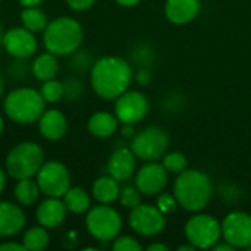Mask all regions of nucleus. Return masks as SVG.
Instances as JSON below:
<instances>
[{
  "label": "nucleus",
  "mask_w": 251,
  "mask_h": 251,
  "mask_svg": "<svg viewBox=\"0 0 251 251\" xmlns=\"http://www.w3.org/2000/svg\"><path fill=\"white\" fill-rule=\"evenodd\" d=\"M26 224L25 212L18 203L0 201V238H10L18 235Z\"/></svg>",
  "instance_id": "obj_15"
},
{
  "label": "nucleus",
  "mask_w": 251,
  "mask_h": 251,
  "mask_svg": "<svg viewBox=\"0 0 251 251\" xmlns=\"http://www.w3.org/2000/svg\"><path fill=\"white\" fill-rule=\"evenodd\" d=\"M128 221L132 231L143 237H154L166 226V215H163L157 206L143 203L131 209Z\"/></svg>",
  "instance_id": "obj_10"
},
{
  "label": "nucleus",
  "mask_w": 251,
  "mask_h": 251,
  "mask_svg": "<svg viewBox=\"0 0 251 251\" xmlns=\"http://www.w3.org/2000/svg\"><path fill=\"white\" fill-rule=\"evenodd\" d=\"M121 134L124 138H134V135L137 134L135 132V128H134V124H122V128H121Z\"/></svg>",
  "instance_id": "obj_38"
},
{
  "label": "nucleus",
  "mask_w": 251,
  "mask_h": 251,
  "mask_svg": "<svg viewBox=\"0 0 251 251\" xmlns=\"http://www.w3.org/2000/svg\"><path fill=\"white\" fill-rule=\"evenodd\" d=\"M162 165L165 166V169L169 174H176L179 175L181 172H184L188 168V160L187 157L179 153V151H172V153H166L163 156V162Z\"/></svg>",
  "instance_id": "obj_28"
},
{
  "label": "nucleus",
  "mask_w": 251,
  "mask_h": 251,
  "mask_svg": "<svg viewBox=\"0 0 251 251\" xmlns=\"http://www.w3.org/2000/svg\"><path fill=\"white\" fill-rule=\"evenodd\" d=\"M112 250L115 251H141L143 247L141 244L134 238V237H129V235H118L115 240H113V244H112Z\"/></svg>",
  "instance_id": "obj_32"
},
{
  "label": "nucleus",
  "mask_w": 251,
  "mask_h": 251,
  "mask_svg": "<svg viewBox=\"0 0 251 251\" xmlns=\"http://www.w3.org/2000/svg\"><path fill=\"white\" fill-rule=\"evenodd\" d=\"M57 72H59L57 56L47 50L44 53L38 54L31 63V74L41 82L56 78Z\"/></svg>",
  "instance_id": "obj_22"
},
{
  "label": "nucleus",
  "mask_w": 251,
  "mask_h": 251,
  "mask_svg": "<svg viewBox=\"0 0 251 251\" xmlns=\"http://www.w3.org/2000/svg\"><path fill=\"white\" fill-rule=\"evenodd\" d=\"M169 135L160 126H147L131 140V150L135 157L144 162H156L166 154Z\"/></svg>",
  "instance_id": "obj_7"
},
{
  "label": "nucleus",
  "mask_w": 251,
  "mask_h": 251,
  "mask_svg": "<svg viewBox=\"0 0 251 251\" xmlns=\"http://www.w3.org/2000/svg\"><path fill=\"white\" fill-rule=\"evenodd\" d=\"M0 251H26L24 247L22 241L21 243H15V241H6L0 244Z\"/></svg>",
  "instance_id": "obj_37"
},
{
  "label": "nucleus",
  "mask_w": 251,
  "mask_h": 251,
  "mask_svg": "<svg viewBox=\"0 0 251 251\" xmlns=\"http://www.w3.org/2000/svg\"><path fill=\"white\" fill-rule=\"evenodd\" d=\"M22 26L32 32H43L49 24L47 13L38 6H25L19 13Z\"/></svg>",
  "instance_id": "obj_25"
},
{
  "label": "nucleus",
  "mask_w": 251,
  "mask_h": 251,
  "mask_svg": "<svg viewBox=\"0 0 251 251\" xmlns=\"http://www.w3.org/2000/svg\"><path fill=\"white\" fill-rule=\"evenodd\" d=\"M250 250H251V247H250Z\"/></svg>",
  "instance_id": "obj_48"
},
{
  "label": "nucleus",
  "mask_w": 251,
  "mask_h": 251,
  "mask_svg": "<svg viewBox=\"0 0 251 251\" xmlns=\"http://www.w3.org/2000/svg\"><path fill=\"white\" fill-rule=\"evenodd\" d=\"M28 71H31V65H26V59H15L12 66H9L10 75L16 79L26 78Z\"/></svg>",
  "instance_id": "obj_34"
},
{
  "label": "nucleus",
  "mask_w": 251,
  "mask_h": 251,
  "mask_svg": "<svg viewBox=\"0 0 251 251\" xmlns=\"http://www.w3.org/2000/svg\"><path fill=\"white\" fill-rule=\"evenodd\" d=\"M3 49L13 59H29L38 49L35 32L25 26H13L4 31Z\"/></svg>",
  "instance_id": "obj_12"
},
{
  "label": "nucleus",
  "mask_w": 251,
  "mask_h": 251,
  "mask_svg": "<svg viewBox=\"0 0 251 251\" xmlns=\"http://www.w3.org/2000/svg\"><path fill=\"white\" fill-rule=\"evenodd\" d=\"M137 157L131 147H119L116 149L107 162V172L110 176L118 179L119 182H125L131 179L135 174Z\"/></svg>",
  "instance_id": "obj_17"
},
{
  "label": "nucleus",
  "mask_w": 251,
  "mask_h": 251,
  "mask_svg": "<svg viewBox=\"0 0 251 251\" xmlns=\"http://www.w3.org/2000/svg\"><path fill=\"white\" fill-rule=\"evenodd\" d=\"M185 237L196 249H213L222 237V226L213 216L199 213L187 222Z\"/></svg>",
  "instance_id": "obj_9"
},
{
  "label": "nucleus",
  "mask_w": 251,
  "mask_h": 251,
  "mask_svg": "<svg viewBox=\"0 0 251 251\" xmlns=\"http://www.w3.org/2000/svg\"><path fill=\"white\" fill-rule=\"evenodd\" d=\"M119 193H121L119 181L110 175H104V176L97 178L93 184V188H91L93 199L100 204L115 203L116 200H119Z\"/></svg>",
  "instance_id": "obj_21"
},
{
  "label": "nucleus",
  "mask_w": 251,
  "mask_h": 251,
  "mask_svg": "<svg viewBox=\"0 0 251 251\" xmlns=\"http://www.w3.org/2000/svg\"><path fill=\"white\" fill-rule=\"evenodd\" d=\"M3 91H4V79H3V75L0 72V99L3 96Z\"/></svg>",
  "instance_id": "obj_45"
},
{
  "label": "nucleus",
  "mask_w": 251,
  "mask_h": 251,
  "mask_svg": "<svg viewBox=\"0 0 251 251\" xmlns=\"http://www.w3.org/2000/svg\"><path fill=\"white\" fill-rule=\"evenodd\" d=\"M84 94V82L79 78L71 76L63 81V99L68 101H75Z\"/></svg>",
  "instance_id": "obj_29"
},
{
  "label": "nucleus",
  "mask_w": 251,
  "mask_h": 251,
  "mask_svg": "<svg viewBox=\"0 0 251 251\" xmlns=\"http://www.w3.org/2000/svg\"><path fill=\"white\" fill-rule=\"evenodd\" d=\"M85 228L97 241L107 243L115 240L122 229V218L110 204H97L90 207L85 216Z\"/></svg>",
  "instance_id": "obj_6"
},
{
  "label": "nucleus",
  "mask_w": 251,
  "mask_h": 251,
  "mask_svg": "<svg viewBox=\"0 0 251 251\" xmlns=\"http://www.w3.org/2000/svg\"><path fill=\"white\" fill-rule=\"evenodd\" d=\"M22 244L28 251H41L47 249L50 244L49 229L41 225L28 228L22 235Z\"/></svg>",
  "instance_id": "obj_26"
},
{
  "label": "nucleus",
  "mask_w": 251,
  "mask_h": 251,
  "mask_svg": "<svg viewBox=\"0 0 251 251\" xmlns=\"http://www.w3.org/2000/svg\"><path fill=\"white\" fill-rule=\"evenodd\" d=\"M3 35H4V29H3L1 22H0V47H3Z\"/></svg>",
  "instance_id": "obj_46"
},
{
  "label": "nucleus",
  "mask_w": 251,
  "mask_h": 251,
  "mask_svg": "<svg viewBox=\"0 0 251 251\" xmlns=\"http://www.w3.org/2000/svg\"><path fill=\"white\" fill-rule=\"evenodd\" d=\"M69 56H71V68L76 72H84L88 68L91 69V66L94 63L88 50H79L78 49L76 51H74Z\"/></svg>",
  "instance_id": "obj_31"
},
{
  "label": "nucleus",
  "mask_w": 251,
  "mask_h": 251,
  "mask_svg": "<svg viewBox=\"0 0 251 251\" xmlns=\"http://www.w3.org/2000/svg\"><path fill=\"white\" fill-rule=\"evenodd\" d=\"M118 4H121V6H124V7H132V6H135V4H138L141 0H115Z\"/></svg>",
  "instance_id": "obj_40"
},
{
  "label": "nucleus",
  "mask_w": 251,
  "mask_h": 251,
  "mask_svg": "<svg viewBox=\"0 0 251 251\" xmlns=\"http://www.w3.org/2000/svg\"><path fill=\"white\" fill-rule=\"evenodd\" d=\"M68 215V209L62 200V197H46L35 210V218L38 225L54 229L60 226Z\"/></svg>",
  "instance_id": "obj_16"
},
{
  "label": "nucleus",
  "mask_w": 251,
  "mask_h": 251,
  "mask_svg": "<svg viewBox=\"0 0 251 251\" xmlns=\"http://www.w3.org/2000/svg\"><path fill=\"white\" fill-rule=\"evenodd\" d=\"M200 7V0H166L165 15L172 24L185 25L197 18Z\"/></svg>",
  "instance_id": "obj_19"
},
{
  "label": "nucleus",
  "mask_w": 251,
  "mask_h": 251,
  "mask_svg": "<svg viewBox=\"0 0 251 251\" xmlns=\"http://www.w3.org/2000/svg\"><path fill=\"white\" fill-rule=\"evenodd\" d=\"M119 201L124 207L126 209H134L138 204H141V193L137 187L132 185H126L124 188H121L119 193Z\"/></svg>",
  "instance_id": "obj_30"
},
{
  "label": "nucleus",
  "mask_w": 251,
  "mask_h": 251,
  "mask_svg": "<svg viewBox=\"0 0 251 251\" xmlns=\"http://www.w3.org/2000/svg\"><path fill=\"white\" fill-rule=\"evenodd\" d=\"M156 206L157 209L163 213V215H169L172 213L179 204H178V200L174 194H169V193H160L157 196V201H156Z\"/></svg>",
  "instance_id": "obj_33"
},
{
  "label": "nucleus",
  "mask_w": 251,
  "mask_h": 251,
  "mask_svg": "<svg viewBox=\"0 0 251 251\" xmlns=\"http://www.w3.org/2000/svg\"><path fill=\"white\" fill-rule=\"evenodd\" d=\"M21 6H40L44 0H18Z\"/></svg>",
  "instance_id": "obj_42"
},
{
  "label": "nucleus",
  "mask_w": 251,
  "mask_h": 251,
  "mask_svg": "<svg viewBox=\"0 0 251 251\" xmlns=\"http://www.w3.org/2000/svg\"><path fill=\"white\" fill-rule=\"evenodd\" d=\"M65 1L72 10L84 12V10H88L90 7H93L97 0H65Z\"/></svg>",
  "instance_id": "obj_35"
},
{
  "label": "nucleus",
  "mask_w": 251,
  "mask_h": 251,
  "mask_svg": "<svg viewBox=\"0 0 251 251\" xmlns=\"http://www.w3.org/2000/svg\"><path fill=\"white\" fill-rule=\"evenodd\" d=\"M213 250L215 251H234L235 250V247H234V246H231L229 243H226V241H225L224 244H219V243H218V244L213 247Z\"/></svg>",
  "instance_id": "obj_39"
},
{
  "label": "nucleus",
  "mask_w": 251,
  "mask_h": 251,
  "mask_svg": "<svg viewBox=\"0 0 251 251\" xmlns=\"http://www.w3.org/2000/svg\"><path fill=\"white\" fill-rule=\"evenodd\" d=\"M168 171L162 163L149 162L135 174V187L143 196H156L168 184Z\"/></svg>",
  "instance_id": "obj_14"
},
{
  "label": "nucleus",
  "mask_w": 251,
  "mask_h": 251,
  "mask_svg": "<svg viewBox=\"0 0 251 251\" xmlns=\"http://www.w3.org/2000/svg\"><path fill=\"white\" fill-rule=\"evenodd\" d=\"M213 187L210 178L197 169H185L174 184V196L187 212L203 210L212 199Z\"/></svg>",
  "instance_id": "obj_2"
},
{
  "label": "nucleus",
  "mask_w": 251,
  "mask_h": 251,
  "mask_svg": "<svg viewBox=\"0 0 251 251\" xmlns=\"http://www.w3.org/2000/svg\"><path fill=\"white\" fill-rule=\"evenodd\" d=\"M131 65L118 56H104L90 69V82L94 93L104 100H116L132 82Z\"/></svg>",
  "instance_id": "obj_1"
},
{
  "label": "nucleus",
  "mask_w": 251,
  "mask_h": 251,
  "mask_svg": "<svg viewBox=\"0 0 251 251\" xmlns=\"http://www.w3.org/2000/svg\"><path fill=\"white\" fill-rule=\"evenodd\" d=\"M119 124L121 122L116 115H112L109 112H96L88 118L87 129L93 137L104 140L112 137L118 131Z\"/></svg>",
  "instance_id": "obj_20"
},
{
  "label": "nucleus",
  "mask_w": 251,
  "mask_h": 251,
  "mask_svg": "<svg viewBox=\"0 0 251 251\" xmlns=\"http://www.w3.org/2000/svg\"><path fill=\"white\" fill-rule=\"evenodd\" d=\"M222 226V237L226 243L235 249H250L251 247V215L246 212L229 213Z\"/></svg>",
  "instance_id": "obj_13"
},
{
  "label": "nucleus",
  "mask_w": 251,
  "mask_h": 251,
  "mask_svg": "<svg viewBox=\"0 0 251 251\" xmlns=\"http://www.w3.org/2000/svg\"><path fill=\"white\" fill-rule=\"evenodd\" d=\"M147 250L149 251H168L169 249H168L166 246H163V244H157V243H154V244L149 246V247H147Z\"/></svg>",
  "instance_id": "obj_43"
},
{
  "label": "nucleus",
  "mask_w": 251,
  "mask_h": 251,
  "mask_svg": "<svg viewBox=\"0 0 251 251\" xmlns=\"http://www.w3.org/2000/svg\"><path fill=\"white\" fill-rule=\"evenodd\" d=\"M3 131H4V119L0 116V135L3 134Z\"/></svg>",
  "instance_id": "obj_47"
},
{
  "label": "nucleus",
  "mask_w": 251,
  "mask_h": 251,
  "mask_svg": "<svg viewBox=\"0 0 251 251\" xmlns=\"http://www.w3.org/2000/svg\"><path fill=\"white\" fill-rule=\"evenodd\" d=\"M6 175H7V172H4V171L0 168V196L3 194V191H4V188H6Z\"/></svg>",
  "instance_id": "obj_41"
},
{
  "label": "nucleus",
  "mask_w": 251,
  "mask_h": 251,
  "mask_svg": "<svg viewBox=\"0 0 251 251\" xmlns=\"http://www.w3.org/2000/svg\"><path fill=\"white\" fill-rule=\"evenodd\" d=\"M35 181L46 197H63L72 184L69 169L57 160L44 162L35 174Z\"/></svg>",
  "instance_id": "obj_8"
},
{
  "label": "nucleus",
  "mask_w": 251,
  "mask_h": 251,
  "mask_svg": "<svg viewBox=\"0 0 251 251\" xmlns=\"http://www.w3.org/2000/svg\"><path fill=\"white\" fill-rule=\"evenodd\" d=\"M84 40L82 25L71 16H57L49 21L43 31V44L47 51L57 57L69 56L76 51Z\"/></svg>",
  "instance_id": "obj_3"
},
{
  "label": "nucleus",
  "mask_w": 251,
  "mask_h": 251,
  "mask_svg": "<svg viewBox=\"0 0 251 251\" xmlns=\"http://www.w3.org/2000/svg\"><path fill=\"white\" fill-rule=\"evenodd\" d=\"M150 79H151V74H150V71H149L147 68H141V69L137 72V75H135V81H137L140 85H147V84L150 82Z\"/></svg>",
  "instance_id": "obj_36"
},
{
  "label": "nucleus",
  "mask_w": 251,
  "mask_h": 251,
  "mask_svg": "<svg viewBox=\"0 0 251 251\" xmlns=\"http://www.w3.org/2000/svg\"><path fill=\"white\" fill-rule=\"evenodd\" d=\"M196 250V247L190 243V246H181V247H178V251H194Z\"/></svg>",
  "instance_id": "obj_44"
},
{
  "label": "nucleus",
  "mask_w": 251,
  "mask_h": 251,
  "mask_svg": "<svg viewBox=\"0 0 251 251\" xmlns=\"http://www.w3.org/2000/svg\"><path fill=\"white\" fill-rule=\"evenodd\" d=\"M0 1H1V0H0Z\"/></svg>",
  "instance_id": "obj_49"
},
{
  "label": "nucleus",
  "mask_w": 251,
  "mask_h": 251,
  "mask_svg": "<svg viewBox=\"0 0 251 251\" xmlns=\"http://www.w3.org/2000/svg\"><path fill=\"white\" fill-rule=\"evenodd\" d=\"M38 91L46 103H57L63 99V81L56 78L43 81V85Z\"/></svg>",
  "instance_id": "obj_27"
},
{
  "label": "nucleus",
  "mask_w": 251,
  "mask_h": 251,
  "mask_svg": "<svg viewBox=\"0 0 251 251\" xmlns=\"http://www.w3.org/2000/svg\"><path fill=\"white\" fill-rule=\"evenodd\" d=\"M41 194V190L34 178H22L16 181V185L13 188V196L18 204L22 207H29L34 203H37L38 197Z\"/></svg>",
  "instance_id": "obj_23"
},
{
  "label": "nucleus",
  "mask_w": 251,
  "mask_h": 251,
  "mask_svg": "<svg viewBox=\"0 0 251 251\" xmlns=\"http://www.w3.org/2000/svg\"><path fill=\"white\" fill-rule=\"evenodd\" d=\"M3 110L12 122L31 125L37 122L46 110V101L40 91L29 87H19L6 94Z\"/></svg>",
  "instance_id": "obj_4"
},
{
  "label": "nucleus",
  "mask_w": 251,
  "mask_h": 251,
  "mask_svg": "<svg viewBox=\"0 0 251 251\" xmlns=\"http://www.w3.org/2000/svg\"><path fill=\"white\" fill-rule=\"evenodd\" d=\"M149 113L147 97L137 90H126L115 101V115L121 124H137Z\"/></svg>",
  "instance_id": "obj_11"
},
{
  "label": "nucleus",
  "mask_w": 251,
  "mask_h": 251,
  "mask_svg": "<svg viewBox=\"0 0 251 251\" xmlns=\"http://www.w3.org/2000/svg\"><path fill=\"white\" fill-rule=\"evenodd\" d=\"M44 150L34 141H22L13 146L4 160V169L13 179L34 178L44 160Z\"/></svg>",
  "instance_id": "obj_5"
},
{
  "label": "nucleus",
  "mask_w": 251,
  "mask_h": 251,
  "mask_svg": "<svg viewBox=\"0 0 251 251\" xmlns=\"http://www.w3.org/2000/svg\"><path fill=\"white\" fill-rule=\"evenodd\" d=\"M37 122L38 132L47 141H59L68 131V119L57 109H46Z\"/></svg>",
  "instance_id": "obj_18"
},
{
  "label": "nucleus",
  "mask_w": 251,
  "mask_h": 251,
  "mask_svg": "<svg viewBox=\"0 0 251 251\" xmlns=\"http://www.w3.org/2000/svg\"><path fill=\"white\" fill-rule=\"evenodd\" d=\"M68 212L74 215L87 213L91 207V196L81 187H71L62 197Z\"/></svg>",
  "instance_id": "obj_24"
}]
</instances>
